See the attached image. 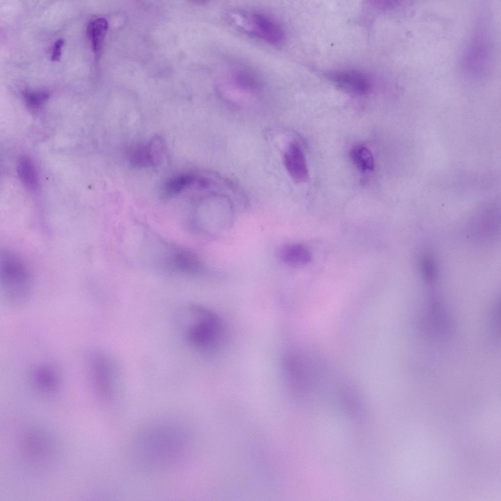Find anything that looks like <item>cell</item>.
<instances>
[{
    "mask_svg": "<svg viewBox=\"0 0 501 501\" xmlns=\"http://www.w3.org/2000/svg\"><path fill=\"white\" fill-rule=\"evenodd\" d=\"M32 380L39 389L48 393L55 391L59 382L57 372L53 367L47 365H40L35 369L32 374Z\"/></svg>",
    "mask_w": 501,
    "mask_h": 501,
    "instance_id": "7c38bea8",
    "label": "cell"
},
{
    "mask_svg": "<svg viewBox=\"0 0 501 501\" xmlns=\"http://www.w3.org/2000/svg\"><path fill=\"white\" fill-rule=\"evenodd\" d=\"M195 176L194 174L182 173L170 178L163 185V194L167 197H171L190 188Z\"/></svg>",
    "mask_w": 501,
    "mask_h": 501,
    "instance_id": "e0dca14e",
    "label": "cell"
},
{
    "mask_svg": "<svg viewBox=\"0 0 501 501\" xmlns=\"http://www.w3.org/2000/svg\"><path fill=\"white\" fill-rule=\"evenodd\" d=\"M490 18L485 15L478 20L462 53L459 67L467 79L477 82L485 80L492 71L495 45Z\"/></svg>",
    "mask_w": 501,
    "mask_h": 501,
    "instance_id": "3957f363",
    "label": "cell"
},
{
    "mask_svg": "<svg viewBox=\"0 0 501 501\" xmlns=\"http://www.w3.org/2000/svg\"><path fill=\"white\" fill-rule=\"evenodd\" d=\"M187 436L178 426L160 423L144 429L135 440L136 459L149 470L170 468L188 453Z\"/></svg>",
    "mask_w": 501,
    "mask_h": 501,
    "instance_id": "6da1fadb",
    "label": "cell"
},
{
    "mask_svg": "<svg viewBox=\"0 0 501 501\" xmlns=\"http://www.w3.org/2000/svg\"><path fill=\"white\" fill-rule=\"evenodd\" d=\"M174 250L171 257V262L177 270L189 273H196L202 270V262L195 254L182 249Z\"/></svg>",
    "mask_w": 501,
    "mask_h": 501,
    "instance_id": "4fadbf2b",
    "label": "cell"
},
{
    "mask_svg": "<svg viewBox=\"0 0 501 501\" xmlns=\"http://www.w3.org/2000/svg\"><path fill=\"white\" fill-rule=\"evenodd\" d=\"M350 156L355 165L363 171H372L374 159L371 151L364 146L358 145L351 151Z\"/></svg>",
    "mask_w": 501,
    "mask_h": 501,
    "instance_id": "ac0fdd59",
    "label": "cell"
},
{
    "mask_svg": "<svg viewBox=\"0 0 501 501\" xmlns=\"http://www.w3.org/2000/svg\"><path fill=\"white\" fill-rule=\"evenodd\" d=\"M231 24L239 30L273 46L281 45L286 39L283 25L271 15L260 11L234 10L228 13Z\"/></svg>",
    "mask_w": 501,
    "mask_h": 501,
    "instance_id": "5b68a950",
    "label": "cell"
},
{
    "mask_svg": "<svg viewBox=\"0 0 501 501\" xmlns=\"http://www.w3.org/2000/svg\"><path fill=\"white\" fill-rule=\"evenodd\" d=\"M0 283L4 295L10 303L19 305L29 297L32 276L29 268L18 254L4 250L0 255Z\"/></svg>",
    "mask_w": 501,
    "mask_h": 501,
    "instance_id": "8992f818",
    "label": "cell"
},
{
    "mask_svg": "<svg viewBox=\"0 0 501 501\" xmlns=\"http://www.w3.org/2000/svg\"><path fill=\"white\" fill-rule=\"evenodd\" d=\"M165 147L162 138L156 136L148 143L133 148L129 154L130 162L139 167L154 166L160 162Z\"/></svg>",
    "mask_w": 501,
    "mask_h": 501,
    "instance_id": "ba28073f",
    "label": "cell"
},
{
    "mask_svg": "<svg viewBox=\"0 0 501 501\" xmlns=\"http://www.w3.org/2000/svg\"><path fill=\"white\" fill-rule=\"evenodd\" d=\"M64 44V40L63 39L57 40L54 43L53 49V52L51 59L53 61H58L60 60L62 54V48Z\"/></svg>",
    "mask_w": 501,
    "mask_h": 501,
    "instance_id": "44dd1931",
    "label": "cell"
},
{
    "mask_svg": "<svg viewBox=\"0 0 501 501\" xmlns=\"http://www.w3.org/2000/svg\"><path fill=\"white\" fill-rule=\"evenodd\" d=\"M108 26V22L104 18L95 19L88 24L87 34L91 40L93 52L97 57L102 51Z\"/></svg>",
    "mask_w": 501,
    "mask_h": 501,
    "instance_id": "9a60e30c",
    "label": "cell"
},
{
    "mask_svg": "<svg viewBox=\"0 0 501 501\" xmlns=\"http://www.w3.org/2000/svg\"><path fill=\"white\" fill-rule=\"evenodd\" d=\"M17 172L20 180L29 190H35L38 186V175L32 160L26 156L21 157L17 163Z\"/></svg>",
    "mask_w": 501,
    "mask_h": 501,
    "instance_id": "2e32d148",
    "label": "cell"
},
{
    "mask_svg": "<svg viewBox=\"0 0 501 501\" xmlns=\"http://www.w3.org/2000/svg\"><path fill=\"white\" fill-rule=\"evenodd\" d=\"M327 77L340 89L352 94H364L370 89V82L368 77L356 70L331 72L327 74Z\"/></svg>",
    "mask_w": 501,
    "mask_h": 501,
    "instance_id": "9c48e42d",
    "label": "cell"
},
{
    "mask_svg": "<svg viewBox=\"0 0 501 501\" xmlns=\"http://www.w3.org/2000/svg\"><path fill=\"white\" fill-rule=\"evenodd\" d=\"M473 217L470 232L474 239L487 241L494 238L500 228V215L495 209H486Z\"/></svg>",
    "mask_w": 501,
    "mask_h": 501,
    "instance_id": "30bf717a",
    "label": "cell"
},
{
    "mask_svg": "<svg viewBox=\"0 0 501 501\" xmlns=\"http://www.w3.org/2000/svg\"><path fill=\"white\" fill-rule=\"evenodd\" d=\"M286 168L292 178L297 182H302L308 178V170L304 153L298 143L291 142L284 155Z\"/></svg>",
    "mask_w": 501,
    "mask_h": 501,
    "instance_id": "8fae6325",
    "label": "cell"
},
{
    "mask_svg": "<svg viewBox=\"0 0 501 501\" xmlns=\"http://www.w3.org/2000/svg\"><path fill=\"white\" fill-rule=\"evenodd\" d=\"M280 256L283 262L295 267L304 266L311 260L309 251L299 244L288 245L282 247Z\"/></svg>",
    "mask_w": 501,
    "mask_h": 501,
    "instance_id": "5bb4252c",
    "label": "cell"
},
{
    "mask_svg": "<svg viewBox=\"0 0 501 501\" xmlns=\"http://www.w3.org/2000/svg\"><path fill=\"white\" fill-rule=\"evenodd\" d=\"M216 88L223 99L229 102L240 103L259 96L263 92L264 84L253 69L235 65L228 67L219 75Z\"/></svg>",
    "mask_w": 501,
    "mask_h": 501,
    "instance_id": "277c9868",
    "label": "cell"
},
{
    "mask_svg": "<svg viewBox=\"0 0 501 501\" xmlns=\"http://www.w3.org/2000/svg\"><path fill=\"white\" fill-rule=\"evenodd\" d=\"M23 96L27 106L31 109L41 108L49 98V93L45 91L25 90Z\"/></svg>",
    "mask_w": 501,
    "mask_h": 501,
    "instance_id": "ffe728a7",
    "label": "cell"
},
{
    "mask_svg": "<svg viewBox=\"0 0 501 501\" xmlns=\"http://www.w3.org/2000/svg\"><path fill=\"white\" fill-rule=\"evenodd\" d=\"M183 337L188 345L199 353L211 354L221 347L226 329L221 318L214 311L193 305L181 313Z\"/></svg>",
    "mask_w": 501,
    "mask_h": 501,
    "instance_id": "7a4b0ae2",
    "label": "cell"
},
{
    "mask_svg": "<svg viewBox=\"0 0 501 501\" xmlns=\"http://www.w3.org/2000/svg\"><path fill=\"white\" fill-rule=\"evenodd\" d=\"M88 367L95 393L101 399H109L113 393L115 378V369L111 358L102 351H94L88 357Z\"/></svg>",
    "mask_w": 501,
    "mask_h": 501,
    "instance_id": "52a82bcc",
    "label": "cell"
},
{
    "mask_svg": "<svg viewBox=\"0 0 501 501\" xmlns=\"http://www.w3.org/2000/svg\"><path fill=\"white\" fill-rule=\"evenodd\" d=\"M420 269L424 280L433 284L437 277L436 265L433 258L429 254L423 255L420 260Z\"/></svg>",
    "mask_w": 501,
    "mask_h": 501,
    "instance_id": "d6986e66",
    "label": "cell"
}]
</instances>
